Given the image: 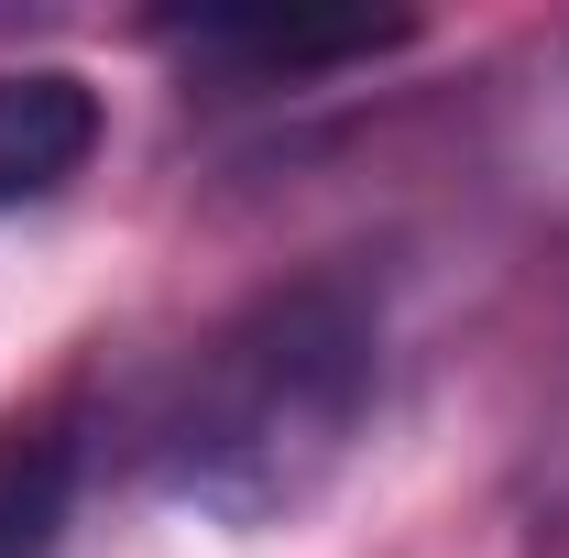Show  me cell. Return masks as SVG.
Masks as SVG:
<instances>
[{
  "label": "cell",
  "instance_id": "obj_1",
  "mask_svg": "<svg viewBox=\"0 0 569 558\" xmlns=\"http://www.w3.org/2000/svg\"><path fill=\"white\" fill-rule=\"evenodd\" d=\"M372 383H383L372 296L340 275H296L252 296L187 361L176 406L153 417V482L230 537L296 526L351 471L361 427H372Z\"/></svg>",
  "mask_w": 569,
  "mask_h": 558
},
{
  "label": "cell",
  "instance_id": "obj_2",
  "mask_svg": "<svg viewBox=\"0 0 569 558\" xmlns=\"http://www.w3.org/2000/svg\"><path fill=\"white\" fill-rule=\"evenodd\" d=\"M406 33H417V22H307V11H198V22H164V44H176V56L241 77V88L372 67V56H395Z\"/></svg>",
  "mask_w": 569,
  "mask_h": 558
},
{
  "label": "cell",
  "instance_id": "obj_3",
  "mask_svg": "<svg viewBox=\"0 0 569 558\" xmlns=\"http://www.w3.org/2000/svg\"><path fill=\"white\" fill-rule=\"evenodd\" d=\"M99 153V88L77 67H11L0 77V209L56 198Z\"/></svg>",
  "mask_w": 569,
  "mask_h": 558
},
{
  "label": "cell",
  "instance_id": "obj_4",
  "mask_svg": "<svg viewBox=\"0 0 569 558\" xmlns=\"http://www.w3.org/2000/svg\"><path fill=\"white\" fill-rule=\"evenodd\" d=\"M67 504H77V427L67 417L0 427V558H56Z\"/></svg>",
  "mask_w": 569,
  "mask_h": 558
}]
</instances>
